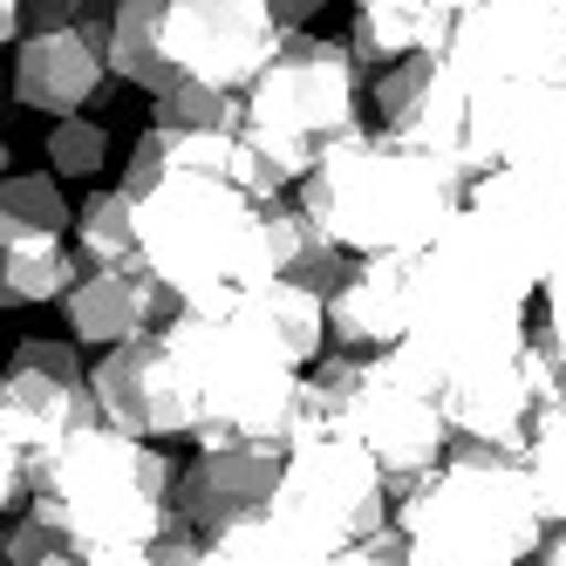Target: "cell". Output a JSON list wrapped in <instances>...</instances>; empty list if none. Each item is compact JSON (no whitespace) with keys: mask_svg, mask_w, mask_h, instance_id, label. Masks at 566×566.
Listing matches in <instances>:
<instances>
[{"mask_svg":"<svg viewBox=\"0 0 566 566\" xmlns=\"http://www.w3.org/2000/svg\"><path fill=\"white\" fill-rule=\"evenodd\" d=\"M294 206L335 239L342 253H430L471 206V178L437 157L396 144L389 130H361L314 165Z\"/></svg>","mask_w":566,"mask_h":566,"instance_id":"obj_1","label":"cell"},{"mask_svg":"<svg viewBox=\"0 0 566 566\" xmlns=\"http://www.w3.org/2000/svg\"><path fill=\"white\" fill-rule=\"evenodd\" d=\"M75 553L165 546L178 533V458L150 437L90 423L34 464V499Z\"/></svg>","mask_w":566,"mask_h":566,"instance_id":"obj_2","label":"cell"},{"mask_svg":"<svg viewBox=\"0 0 566 566\" xmlns=\"http://www.w3.org/2000/svg\"><path fill=\"white\" fill-rule=\"evenodd\" d=\"M396 539L417 566H539L553 518L525 458L451 443L430 478L396 492Z\"/></svg>","mask_w":566,"mask_h":566,"instance_id":"obj_3","label":"cell"},{"mask_svg":"<svg viewBox=\"0 0 566 566\" xmlns=\"http://www.w3.org/2000/svg\"><path fill=\"white\" fill-rule=\"evenodd\" d=\"M273 206L247 198L226 178H165L137 198V239L144 266L191 307L226 314L273 287Z\"/></svg>","mask_w":566,"mask_h":566,"instance_id":"obj_4","label":"cell"},{"mask_svg":"<svg viewBox=\"0 0 566 566\" xmlns=\"http://www.w3.org/2000/svg\"><path fill=\"white\" fill-rule=\"evenodd\" d=\"M369 109H376V83H369V69L355 62V49L307 28L247 90V130L239 137L301 191L321 157L342 150L348 137H361V116Z\"/></svg>","mask_w":566,"mask_h":566,"instance_id":"obj_5","label":"cell"},{"mask_svg":"<svg viewBox=\"0 0 566 566\" xmlns=\"http://www.w3.org/2000/svg\"><path fill=\"white\" fill-rule=\"evenodd\" d=\"M266 525L294 546L301 566L361 546L396 525V484L348 430H301L287 437V478L273 492Z\"/></svg>","mask_w":566,"mask_h":566,"instance_id":"obj_6","label":"cell"},{"mask_svg":"<svg viewBox=\"0 0 566 566\" xmlns=\"http://www.w3.org/2000/svg\"><path fill=\"white\" fill-rule=\"evenodd\" d=\"M103 423L96 410V382L90 361L75 342H42L28 335L8 355V376H0V458L42 464L62 437Z\"/></svg>","mask_w":566,"mask_h":566,"instance_id":"obj_7","label":"cell"},{"mask_svg":"<svg viewBox=\"0 0 566 566\" xmlns=\"http://www.w3.org/2000/svg\"><path fill=\"white\" fill-rule=\"evenodd\" d=\"M90 382H96V410L109 430H130L150 443H171L198 430V369H191V348L171 328H157L130 348H109L90 361Z\"/></svg>","mask_w":566,"mask_h":566,"instance_id":"obj_8","label":"cell"},{"mask_svg":"<svg viewBox=\"0 0 566 566\" xmlns=\"http://www.w3.org/2000/svg\"><path fill=\"white\" fill-rule=\"evenodd\" d=\"M471 109H478V90L464 83V69L451 62V49L443 55H410L376 75V116L382 130L396 144H410L423 157H437V165L464 171L471 185L492 171L478 150V130H471Z\"/></svg>","mask_w":566,"mask_h":566,"instance_id":"obj_9","label":"cell"},{"mask_svg":"<svg viewBox=\"0 0 566 566\" xmlns=\"http://www.w3.org/2000/svg\"><path fill=\"white\" fill-rule=\"evenodd\" d=\"M451 62L471 90L559 83L566 75V0H478L451 34Z\"/></svg>","mask_w":566,"mask_h":566,"instance_id":"obj_10","label":"cell"},{"mask_svg":"<svg viewBox=\"0 0 566 566\" xmlns=\"http://www.w3.org/2000/svg\"><path fill=\"white\" fill-rule=\"evenodd\" d=\"M165 42L191 83H219L247 96L294 34L266 14V0H171Z\"/></svg>","mask_w":566,"mask_h":566,"instance_id":"obj_11","label":"cell"},{"mask_svg":"<svg viewBox=\"0 0 566 566\" xmlns=\"http://www.w3.org/2000/svg\"><path fill=\"white\" fill-rule=\"evenodd\" d=\"M525 342H533V335H525ZM539 410H546V389H539L533 355H525V348L464 361V369H451V382H443L451 437L478 443V451L525 458V443H533V430H539Z\"/></svg>","mask_w":566,"mask_h":566,"instance_id":"obj_12","label":"cell"},{"mask_svg":"<svg viewBox=\"0 0 566 566\" xmlns=\"http://www.w3.org/2000/svg\"><path fill=\"white\" fill-rule=\"evenodd\" d=\"M287 478V443H212L178 464V525L191 533H226L273 512V492Z\"/></svg>","mask_w":566,"mask_h":566,"instance_id":"obj_13","label":"cell"},{"mask_svg":"<svg viewBox=\"0 0 566 566\" xmlns=\"http://www.w3.org/2000/svg\"><path fill=\"white\" fill-rule=\"evenodd\" d=\"M417 314H423V260L417 253H369V260H355L348 280L328 294L335 348H355V355L402 348L417 335Z\"/></svg>","mask_w":566,"mask_h":566,"instance_id":"obj_14","label":"cell"},{"mask_svg":"<svg viewBox=\"0 0 566 566\" xmlns=\"http://www.w3.org/2000/svg\"><path fill=\"white\" fill-rule=\"evenodd\" d=\"M471 212L512 239V253L539 273V294H546V280L566 266V171L499 165L471 185Z\"/></svg>","mask_w":566,"mask_h":566,"instance_id":"obj_15","label":"cell"},{"mask_svg":"<svg viewBox=\"0 0 566 566\" xmlns=\"http://www.w3.org/2000/svg\"><path fill=\"white\" fill-rule=\"evenodd\" d=\"M178 314H185V301L150 266H90L69 287V301H62L69 342L75 348H96V355L130 348V342H144L157 328H171Z\"/></svg>","mask_w":566,"mask_h":566,"instance_id":"obj_16","label":"cell"},{"mask_svg":"<svg viewBox=\"0 0 566 566\" xmlns=\"http://www.w3.org/2000/svg\"><path fill=\"white\" fill-rule=\"evenodd\" d=\"M109 55L96 34L83 28H62V34H21L14 42V69H8V103L28 116H90L109 96Z\"/></svg>","mask_w":566,"mask_h":566,"instance_id":"obj_17","label":"cell"},{"mask_svg":"<svg viewBox=\"0 0 566 566\" xmlns=\"http://www.w3.org/2000/svg\"><path fill=\"white\" fill-rule=\"evenodd\" d=\"M458 21L464 14L451 0H348V49L369 75H382L410 55H443Z\"/></svg>","mask_w":566,"mask_h":566,"instance_id":"obj_18","label":"cell"},{"mask_svg":"<svg viewBox=\"0 0 566 566\" xmlns=\"http://www.w3.org/2000/svg\"><path fill=\"white\" fill-rule=\"evenodd\" d=\"M165 21H171V0H116L109 42H103L109 75L130 83V90H144L150 103L185 83V69L171 62V42H165Z\"/></svg>","mask_w":566,"mask_h":566,"instance_id":"obj_19","label":"cell"},{"mask_svg":"<svg viewBox=\"0 0 566 566\" xmlns=\"http://www.w3.org/2000/svg\"><path fill=\"white\" fill-rule=\"evenodd\" d=\"M266 226H273V273L280 280H294V287H307V294H335L348 280L355 253H342L301 206H273Z\"/></svg>","mask_w":566,"mask_h":566,"instance_id":"obj_20","label":"cell"},{"mask_svg":"<svg viewBox=\"0 0 566 566\" xmlns=\"http://www.w3.org/2000/svg\"><path fill=\"white\" fill-rule=\"evenodd\" d=\"M75 212L55 171H8L0 185V247H55L69 239Z\"/></svg>","mask_w":566,"mask_h":566,"instance_id":"obj_21","label":"cell"},{"mask_svg":"<svg viewBox=\"0 0 566 566\" xmlns=\"http://www.w3.org/2000/svg\"><path fill=\"white\" fill-rule=\"evenodd\" d=\"M75 253H83V266H144L137 191L130 185H103L75 206Z\"/></svg>","mask_w":566,"mask_h":566,"instance_id":"obj_22","label":"cell"},{"mask_svg":"<svg viewBox=\"0 0 566 566\" xmlns=\"http://www.w3.org/2000/svg\"><path fill=\"white\" fill-rule=\"evenodd\" d=\"M83 253L75 239H55V247H8V266H0V301L8 307H62L69 287L83 280Z\"/></svg>","mask_w":566,"mask_h":566,"instance_id":"obj_23","label":"cell"},{"mask_svg":"<svg viewBox=\"0 0 566 566\" xmlns=\"http://www.w3.org/2000/svg\"><path fill=\"white\" fill-rule=\"evenodd\" d=\"M150 130H171V137H226V130H247V96H232L219 83H185L171 96L150 103Z\"/></svg>","mask_w":566,"mask_h":566,"instance_id":"obj_24","label":"cell"},{"mask_svg":"<svg viewBox=\"0 0 566 566\" xmlns=\"http://www.w3.org/2000/svg\"><path fill=\"white\" fill-rule=\"evenodd\" d=\"M42 157H49V171L69 178V185L103 178L109 171V124L103 116H62V124L42 130Z\"/></svg>","mask_w":566,"mask_h":566,"instance_id":"obj_25","label":"cell"},{"mask_svg":"<svg viewBox=\"0 0 566 566\" xmlns=\"http://www.w3.org/2000/svg\"><path fill=\"white\" fill-rule=\"evenodd\" d=\"M185 566H301V559L266 518H247V525H226V533H212V539L198 533Z\"/></svg>","mask_w":566,"mask_h":566,"instance_id":"obj_26","label":"cell"},{"mask_svg":"<svg viewBox=\"0 0 566 566\" xmlns=\"http://www.w3.org/2000/svg\"><path fill=\"white\" fill-rule=\"evenodd\" d=\"M525 471H533V492L546 505L553 525H566V402H546L539 430L525 443Z\"/></svg>","mask_w":566,"mask_h":566,"instance_id":"obj_27","label":"cell"},{"mask_svg":"<svg viewBox=\"0 0 566 566\" xmlns=\"http://www.w3.org/2000/svg\"><path fill=\"white\" fill-rule=\"evenodd\" d=\"M314 566H417V559H410V546H402V539H396V525H389V533L361 539V546H342V553L314 559Z\"/></svg>","mask_w":566,"mask_h":566,"instance_id":"obj_28","label":"cell"},{"mask_svg":"<svg viewBox=\"0 0 566 566\" xmlns=\"http://www.w3.org/2000/svg\"><path fill=\"white\" fill-rule=\"evenodd\" d=\"M546 335H553V348H559V361H566V266L546 280Z\"/></svg>","mask_w":566,"mask_h":566,"instance_id":"obj_29","label":"cell"},{"mask_svg":"<svg viewBox=\"0 0 566 566\" xmlns=\"http://www.w3.org/2000/svg\"><path fill=\"white\" fill-rule=\"evenodd\" d=\"M321 8H328V0H266V14L287 28V34H307V21H314Z\"/></svg>","mask_w":566,"mask_h":566,"instance_id":"obj_30","label":"cell"},{"mask_svg":"<svg viewBox=\"0 0 566 566\" xmlns=\"http://www.w3.org/2000/svg\"><path fill=\"white\" fill-rule=\"evenodd\" d=\"M83 566H165L157 546H116V553H83Z\"/></svg>","mask_w":566,"mask_h":566,"instance_id":"obj_31","label":"cell"},{"mask_svg":"<svg viewBox=\"0 0 566 566\" xmlns=\"http://www.w3.org/2000/svg\"><path fill=\"white\" fill-rule=\"evenodd\" d=\"M14 34H28V0H0V42L14 49Z\"/></svg>","mask_w":566,"mask_h":566,"instance_id":"obj_32","label":"cell"},{"mask_svg":"<svg viewBox=\"0 0 566 566\" xmlns=\"http://www.w3.org/2000/svg\"><path fill=\"white\" fill-rule=\"evenodd\" d=\"M49 566H83V553H62V559H49Z\"/></svg>","mask_w":566,"mask_h":566,"instance_id":"obj_33","label":"cell"}]
</instances>
